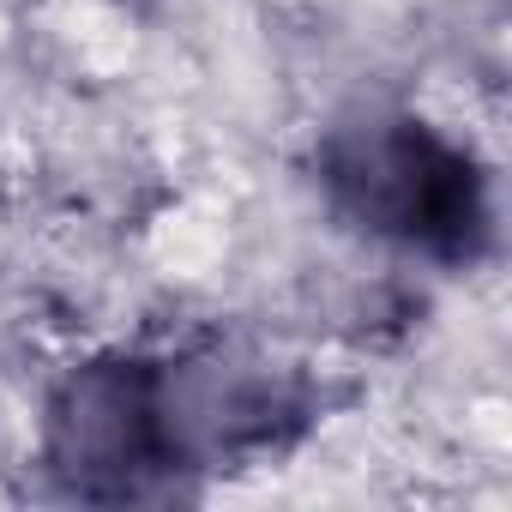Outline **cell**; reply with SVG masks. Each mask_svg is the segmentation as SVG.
I'll return each mask as SVG.
<instances>
[{"mask_svg":"<svg viewBox=\"0 0 512 512\" xmlns=\"http://www.w3.org/2000/svg\"><path fill=\"white\" fill-rule=\"evenodd\" d=\"M320 205L362 241L404 260L470 272L494 253L500 211L488 163L416 109L356 103L308 151Z\"/></svg>","mask_w":512,"mask_h":512,"instance_id":"cell-2","label":"cell"},{"mask_svg":"<svg viewBox=\"0 0 512 512\" xmlns=\"http://www.w3.org/2000/svg\"><path fill=\"white\" fill-rule=\"evenodd\" d=\"M320 404L302 368L241 344L97 350L49 386L37 464L67 500H181L223 470L290 452Z\"/></svg>","mask_w":512,"mask_h":512,"instance_id":"cell-1","label":"cell"}]
</instances>
